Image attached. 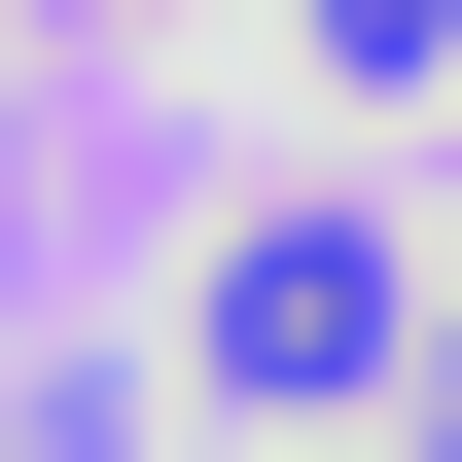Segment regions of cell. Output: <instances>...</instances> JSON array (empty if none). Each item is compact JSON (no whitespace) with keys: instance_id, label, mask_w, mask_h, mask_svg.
<instances>
[{"instance_id":"3957f363","label":"cell","mask_w":462,"mask_h":462,"mask_svg":"<svg viewBox=\"0 0 462 462\" xmlns=\"http://www.w3.org/2000/svg\"><path fill=\"white\" fill-rule=\"evenodd\" d=\"M427 462H462V356H427Z\"/></svg>"},{"instance_id":"277c9868","label":"cell","mask_w":462,"mask_h":462,"mask_svg":"<svg viewBox=\"0 0 462 462\" xmlns=\"http://www.w3.org/2000/svg\"><path fill=\"white\" fill-rule=\"evenodd\" d=\"M71 36H143V0H71Z\"/></svg>"},{"instance_id":"7a4b0ae2","label":"cell","mask_w":462,"mask_h":462,"mask_svg":"<svg viewBox=\"0 0 462 462\" xmlns=\"http://www.w3.org/2000/svg\"><path fill=\"white\" fill-rule=\"evenodd\" d=\"M285 36H320V71H427V36H462V0H285Z\"/></svg>"},{"instance_id":"6da1fadb","label":"cell","mask_w":462,"mask_h":462,"mask_svg":"<svg viewBox=\"0 0 462 462\" xmlns=\"http://www.w3.org/2000/svg\"><path fill=\"white\" fill-rule=\"evenodd\" d=\"M178 356H214L249 427H356V392H427V320H392V249H356V214H249L214 285H178Z\"/></svg>"}]
</instances>
